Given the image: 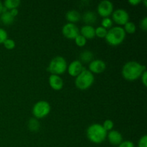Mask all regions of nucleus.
<instances>
[{
	"mask_svg": "<svg viewBox=\"0 0 147 147\" xmlns=\"http://www.w3.org/2000/svg\"><path fill=\"white\" fill-rule=\"evenodd\" d=\"M118 147H135L134 144L131 141H124L122 142L118 146Z\"/></svg>",
	"mask_w": 147,
	"mask_h": 147,
	"instance_id": "29",
	"label": "nucleus"
},
{
	"mask_svg": "<svg viewBox=\"0 0 147 147\" xmlns=\"http://www.w3.org/2000/svg\"><path fill=\"white\" fill-rule=\"evenodd\" d=\"M141 2L140 0H129V3L133 6H136Z\"/></svg>",
	"mask_w": 147,
	"mask_h": 147,
	"instance_id": "33",
	"label": "nucleus"
},
{
	"mask_svg": "<svg viewBox=\"0 0 147 147\" xmlns=\"http://www.w3.org/2000/svg\"><path fill=\"white\" fill-rule=\"evenodd\" d=\"M102 126H103V127L104 128L105 130L107 131H111L112 129H113V126H114V123H113V122L111 120H110V119H107V120H106L104 122H103V124L102 125Z\"/></svg>",
	"mask_w": 147,
	"mask_h": 147,
	"instance_id": "26",
	"label": "nucleus"
},
{
	"mask_svg": "<svg viewBox=\"0 0 147 147\" xmlns=\"http://www.w3.org/2000/svg\"><path fill=\"white\" fill-rule=\"evenodd\" d=\"M144 4H145V6H146V7L147 4H146V0H144Z\"/></svg>",
	"mask_w": 147,
	"mask_h": 147,
	"instance_id": "35",
	"label": "nucleus"
},
{
	"mask_svg": "<svg viewBox=\"0 0 147 147\" xmlns=\"http://www.w3.org/2000/svg\"><path fill=\"white\" fill-rule=\"evenodd\" d=\"M98 13L102 17H109L113 11V4L109 0L101 1L98 5Z\"/></svg>",
	"mask_w": 147,
	"mask_h": 147,
	"instance_id": "7",
	"label": "nucleus"
},
{
	"mask_svg": "<svg viewBox=\"0 0 147 147\" xmlns=\"http://www.w3.org/2000/svg\"><path fill=\"white\" fill-rule=\"evenodd\" d=\"M84 69L83 64L79 60H74L70 63L67 67V71L70 76L77 77Z\"/></svg>",
	"mask_w": 147,
	"mask_h": 147,
	"instance_id": "11",
	"label": "nucleus"
},
{
	"mask_svg": "<svg viewBox=\"0 0 147 147\" xmlns=\"http://www.w3.org/2000/svg\"><path fill=\"white\" fill-rule=\"evenodd\" d=\"M49 84L50 87L55 90H61L63 87V80L59 76L51 75L49 77Z\"/></svg>",
	"mask_w": 147,
	"mask_h": 147,
	"instance_id": "13",
	"label": "nucleus"
},
{
	"mask_svg": "<svg viewBox=\"0 0 147 147\" xmlns=\"http://www.w3.org/2000/svg\"><path fill=\"white\" fill-rule=\"evenodd\" d=\"M63 34L67 39H75L79 34V30L73 23H67L62 29Z\"/></svg>",
	"mask_w": 147,
	"mask_h": 147,
	"instance_id": "9",
	"label": "nucleus"
},
{
	"mask_svg": "<svg viewBox=\"0 0 147 147\" xmlns=\"http://www.w3.org/2000/svg\"><path fill=\"white\" fill-rule=\"evenodd\" d=\"M108 140L111 144L113 146H119L123 142V137L120 132L116 130H111L107 134Z\"/></svg>",
	"mask_w": 147,
	"mask_h": 147,
	"instance_id": "12",
	"label": "nucleus"
},
{
	"mask_svg": "<svg viewBox=\"0 0 147 147\" xmlns=\"http://www.w3.org/2000/svg\"><path fill=\"white\" fill-rule=\"evenodd\" d=\"M146 70V66L136 61H129L122 67V76L129 81H134L142 76Z\"/></svg>",
	"mask_w": 147,
	"mask_h": 147,
	"instance_id": "1",
	"label": "nucleus"
},
{
	"mask_svg": "<svg viewBox=\"0 0 147 147\" xmlns=\"http://www.w3.org/2000/svg\"><path fill=\"white\" fill-rule=\"evenodd\" d=\"M124 31L126 32L129 33V34H133L136 32V24L133 22H128L127 23L124 24V28H123Z\"/></svg>",
	"mask_w": 147,
	"mask_h": 147,
	"instance_id": "21",
	"label": "nucleus"
},
{
	"mask_svg": "<svg viewBox=\"0 0 147 147\" xmlns=\"http://www.w3.org/2000/svg\"><path fill=\"white\" fill-rule=\"evenodd\" d=\"M20 0H6L4 2V7L8 9H17V7L20 4Z\"/></svg>",
	"mask_w": 147,
	"mask_h": 147,
	"instance_id": "19",
	"label": "nucleus"
},
{
	"mask_svg": "<svg viewBox=\"0 0 147 147\" xmlns=\"http://www.w3.org/2000/svg\"><path fill=\"white\" fill-rule=\"evenodd\" d=\"M89 71L92 73H94L96 74L101 73L106 70V65L103 60H93L89 64Z\"/></svg>",
	"mask_w": 147,
	"mask_h": 147,
	"instance_id": "10",
	"label": "nucleus"
},
{
	"mask_svg": "<svg viewBox=\"0 0 147 147\" xmlns=\"http://www.w3.org/2000/svg\"><path fill=\"white\" fill-rule=\"evenodd\" d=\"M108 30L106 29H105L104 27H98L97 28L95 29V33H96V35L97 37H100V38H103V37H106V34H107Z\"/></svg>",
	"mask_w": 147,
	"mask_h": 147,
	"instance_id": "22",
	"label": "nucleus"
},
{
	"mask_svg": "<svg viewBox=\"0 0 147 147\" xmlns=\"http://www.w3.org/2000/svg\"><path fill=\"white\" fill-rule=\"evenodd\" d=\"M82 18H83V22L87 25H91L97 21V16H96V13L93 11H86L83 14Z\"/></svg>",
	"mask_w": 147,
	"mask_h": 147,
	"instance_id": "15",
	"label": "nucleus"
},
{
	"mask_svg": "<svg viewBox=\"0 0 147 147\" xmlns=\"http://www.w3.org/2000/svg\"><path fill=\"white\" fill-rule=\"evenodd\" d=\"M95 78L91 72L88 70H84L76 77V86L80 90H86L89 88L94 83Z\"/></svg>",
	"mask_w": 147,
	"mask_h": 147,
	"instance_id": "4",
	"label": "nucleus"
},
{
	"mask_svg": "<svg viewBox=\"0 0 147 147\" xmlns=\"http://www.w3.org/2000/svg\"><path fill=\"white\" fill-rule=\"evenodd\" d=\"M65 18L69 22V23L74 24L75 22H77L81 19V15L77 10L72 9L66 13Z\"/></svg>",
	"mask_w": 147,
	"mask_h": 147,
	"instance_id": "16",
	"label": "nucleus"
},
{
	"mask_svg": "<svg viewBox=\"0 0 147 147\" xmlns=\"http://www.w3.org/2000/svg\"><path fill=\"white\" fill-rule=\"evenodd\" d=\"M93 54L90 50H84L80 55V60L79 61L83 63H90L93 61Z\"/></svg>",
	"mask_w": 147,
	"mask_h": 147,
	"instance_id": "17",
	"label": "nucleus"
},
{
	"mask_svg": "<svg viewBox=\"0 0 147 147\" xmlns=\"http://www.w3.org/2000/svg\"><path fill=\"white\" fill-rule=\"evenodd\" d=\"M67 68V62L62 56H57L50 61L48 66V70L52 75H61L66 71Z\"/></svg>",
	"mask_w": 147,
	"mask_h": 147,
	"instance_id": "5",
	"label": "nucleus"
},
{
	"mask_svg": "<svg viewBox=\"0 0 147 147\" xmlns=\"http://www.w3.org/2000/svg\"><path fill=\"white\" fill-rule=\"evenodd\" d=\"M51 107L50 103L45 100H40L34 105L32 114L37 119H42L50 113Z\"/></svg>",
	"mask_w": 147,
	"mask_h": 147,
	"instance_id": "6",
	"label": "nucleus"
},
{
	"mask_svg": "<svg viewBox=\"0 0 147 147\" xmlns=\"http://www.w3.org/2000/svg\"><path fill=\"white\" fill-rule=\"evenodd\" d=\"M112 20L117 24L124 25L129 22V13L123 9H118L112 13Z\"/></svg>",
	"mask_w": 147,
	"mask_h": 147,
	"instance_id": "8",
	"label": "nucleus"
},
{
	"mask_svg": "<svg viewBox=\"0 0 147 147\" xmlns=\"http://www.w3.org/2000/svg\"><path fill=\"white\" fill-rule=\"evenodd\" d=\"M105 38L108 44L111 46H117L124 41L126 38V32L123 27L119 26L111 27L107 32Z\"/></svg>",
	"mask_w": 147,
	"mask_h": 147,
	"instance_id": "3",
	"label": "nucleus"
},
{
	"mask_svg": "<svg viewBox=\"0 0 147 147\" xmlns=\"http://www.w3.org/2000/svg\"><path fill=\"white\" fill-rule=\"evenodd\" d=\"M87 137L94 144H100L107 137V131L100 123H93L87 129Z\"/></svg>",
	"mask_w": 147,
	"mask_h": 147,
	"instance_id": "2",
	"label": "nucleus"
},
{
	"mask_svg": "<svg viewBox=\"0 0 147 147\" xmlns=\"http://www.w3.org/2000/svg\"><path fill=\"white\" fill-rule=\"evenodd\" d=\"M1 22L5 25H9L13 23L14 20V17L10 14L9 11H4V12L1 13V17H0Z\"/></svg>",
	"mask_w": 147,
	"mask_h": 147,
	"instance_id": "18",
	"label": "nucleus"
},
{
	"mask_svg": "<svg viewBox=\"0 0 147 147\" xmlns=\"http://www.w3.org/2000/svg\"><path fill=\"white\" fill-rule=\"evenodd\" d=\"M140 27L144 31L147 30V17H144L142 21L140 22Z\"/></svg>",
	"mask_w": 147,
	"mask_h": 147,
	"instance_id": "30",
	"label": "nucleus"
},
{
	"mask_svg": "<svg viewBox=\"0 0 147 147\" xmlns=\"http://www.w3.org/2000/svg\"><path fill=\"white\" fill-rule=\"evenodd\" d=\"M80 33L81 35L83 36L85 38L87 39H92L96 36L95 33V28L92 25H86L83 26L80 30Z\"/></svg>",
	"mask_w": 147,
	"mask_h": 147,
	"instance_id": "14",
	"label": "nucleus"
},
{
	"mask_svg": "<svg viewBox=\"0 0 147 147\" xmlns=\"http://www.w3.org/2000/svg\"><path fill=\"white\" fill-rule=\"evenodd\" d=\"M138 147H147V136L144 135L138 142Z\"/></svg>",
	"mask_w": 147,
	"mask_h": 147,
	"instance_id": "27",
	"label": "nucleus"
},
{
	"mask_svg": "<svg viewBox=\"0 0 147 147\" xmlns=\"http://www.w3.org/2000/svg\"><path fill=\"white\" fill-rule=\"evenodd\" d=\"M28 126L31 131L36 132L40 129V123L36 119H30L28 123Z\"/></svg>",
	"mask_w": 147,
	"mask_h": 147,
	"instance_id": "20",
	"label": "nucleus"
},
{
	"mask_svg": "<svg viewBox=\"0 0 147 147\" xmlns=\"http://www.w3.org/2000/svg\"><path fill=\"white\" fill-rule=\"evenodd\" d=\"M7 39V32H6L5 30H4L3 28L0 27V44L1 43H4V42Z\"/></svg>",
	"mask_w": 147,
	"mask_h": 147,
	"instance_id": "28",
	"label": "nucleus"
},
{
	"mask_svg": "<svg viewBox=\"0 0 147 147\" xmlns=\"http://www.w3.org/2000/svg\"><path fill=\"white\" fill-rule=\"evenodd\" d=\"M113 26V20L109 17H106L102 20L101 27H104L105 29H111Z\"/></svg>",
	"mask_w": 147,
	"mask_h": 147,
	"instance_id": "23",
	"label": "nucleus"
},
{
	"mask_svg": "<svg viewBox=\"0 0 147 147\" xmlns=\"http://www.w3.org/2000/svg\"><path fill=\"white\" fill-rule=\"evenodd\" d=\"M3 8H4V6H3V4L1 3V1H0V14L2 13V10Z\"/></svg>",
	"mask_w": 147,
	"mask_h": 147,
	"instance_id": "34",
	"label": "nucleus"
},
{
	"mask_svg": "<svg viewBox=\"0 0 147 147\" xmlns=\"http://www.w3.org/2000/svg\"><path fill=\"white\" fill-rule=\"evenodd\" d=\"M9 12H10V14L13 16V17H15L17 16L19 11H18V9H13L10 10Z\"/></svg>",
	"mask_w": 147,
	"mask_h": 147,
	"instance_id": "32",
	"label": "nucleus"
},
{
	"mask_svg": "<svg viewBox=\"0 0 147 147\" xmlns=\"http://www.w3.org/2000/svg\"><path fill=\"white\" fill-rule=\"evenodd\" d=\"M75 42H76V44L77 45L78 47H83V46H85V45L86 44L87 40H86L83 36H82L81 34H78V35L75 38Z\"/></svg>",
	"mask_w": 147,
	"mask_h": 147,
	"instance_id": "24",
	"label": "nucleus"
},
{
	"mask_svg": "<svg viewBox=\"0 0 147 147\" xmlns=\"http://www.w3.org/2000/svg\"><path fill=\"white\" fill-rule=\"evenodd\" d=\"M141 78H142V82L144 84V86H147V72L146 70L142 73Z\"/></svg>",
	"mask_w": 147,
	"mask_h": 147,
	"instance_id": "31",
	"label": "nucleus"
},
{
	"mask_svg": "<svg viewBox=\"0 0 147 147\" xmlns=\"http://www.w3.org/2000/svg\"><path fill=\"white\" fill-rule=\"evenodd\" d=\"M4 46L8 50H12L15 47V42L12 39L7 38L5 41L4 42Z\"/></svg>",
	"mask_w": 147,
	"mask_h": 147,
	"instance_id": "25",
	"label": "nucleus"
}]
</instances>
